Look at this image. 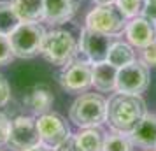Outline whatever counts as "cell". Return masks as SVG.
Masks as SVG:
<instances>
[{
  "label": "cell",
  "mask_w": 156,
  "mask_h": 151,
  "mask_svg": "<svg viewBox=\"0 0 156 151\" xmlns=\"http://www.w3.org/2000/svg\"><path fill=\"white\" fill-rule=\"evenodd\" d=\"M146 116V102L140 95L116 93L107 102L105 123L114 132L130 134Z\"/></svg>",
  "instance_id": "1"
},
{
  "label": "cell",
  "mask_w": 156,
  "mask_h": 151,
  "mask_svg": "<svg viewBox=\"0 0 156 151\" xmlns=\"http://www.w3.org/2000/svg\"><path fill=\"white\" fill-rule=\"evenodd\" d=\"M70 121L81 128H97L107 118V100L97 93H83L72 102Z\"/></svg>",
  "instance_id": "2"
},
{
  "label": "cell",
  "mask_w": 156,
  "mask_h": 151,
  "mask_svg": "<svg viewBox=\"0 0 156 151\" xmlns=\"http://www.w3.org/2000/svg\"><path fill=\"white\" fill-rule=\"evenodd\" d=\"M46 37V30L39 23L21 21L11 34V48L12 55L18 58H34L42 51V42Z\"/></svg>",
  "instance_id": "3"
},
{
  "label": "cell",
  "mask_w": 156,
  "mask_h": 151,
  "mask_svg": "<svg viewBox=\"0 0 156 151\" xmlns=\"http://www.w3.org/2000/svg\"><path fill=\"white\" fill-rule=\"evenodd\" d=\"M77 53V42L72 34L65 30H53L46 34L42 42V55L53 65H69Z\"/></svg>",
  "instance_id": "4"
},
{
  "label": "cell",
  "mask_w": 156,
  "mask_h": 151,
  "mask_svg": "<svg viewBox=\"0 0 156 151\" xmlns=\"http://www.w3.org/2000/svg\"><path fill=\"white\" fill-rule=\"evenodd\" d=\"M126 16L121 13L116 4H105L95 7L86 16V27L105 35H119L126 28Z\"/></svg>",
  "instance_id": "5"
},
{
  "label": "cell",
  "mask_w": 156,
  "mask_h": 151,
  "mask_svg": "<svg viewBox=\"0 0 156 151\" xmlns=\"http://www.w3.org/2000/svg\"><path fill=\"white\" fill-rule=\"evenodd\" d=\"M7 146L12 151H27L41 146V134L37 120L32 116H16L11 121Z\"/></svg>",
  "instance_id": "6"
},
{
  "label": "cell",
  "mask_w": 156,
  "mask_h": 151,
  "mask_svg": "<svg viewBox=\"0 0 156 151\" xmlns=\"http://www.w3.org/2000/svg\"><path fill=\"white\" fill-rule=\"evenodd\" d=\"M39 134H41V144L48 149L56 151L62 144L70 137V128L63 118L56 113H44L37 120Z\"/></svg>",
  "instance_id": "7"
},
{
  "label": "cell",
  "mask_w": 156,
  "mask_h": 151,
  "mask_svg": "<svg viewBox=\"0 0 156 151\" xmlns=\"http://www.w3.org/2000/svg\"><path fill=\"white\" fill-rule=\"evenodd\" d=\"M149 86V70L144 62H132L118 69V79H116V90L118 93L140 95Z\"/></svg>",
  "instance_id": "8"
},
{
  "label": "cell",
  "mask_w": 156,
  "mask_h": 151,
  "mask_svg": "<svg viewBox=\"0 0 156 151\" xmlns=\"http://www.w3.org/2000/svg\"><path fill=\"white\" fill-rule=\"evenodd\" d=\"M60 84L69 93H83L93 86V65L90 62H70L60 72Z\"/></svg>",
  "instance_id": "9"
},
{
  "label": "cell",
  "mask_w": 156,
  "mask_h": 151,
  "mask_svg": "<svg viewBox=\"0 0 156 151\" xmlns=\"http://www.w3.org/2000/svg\"><path fill=\"white\" fill-rule=\"evenodd\" d=\"M114 42V35H105L97 30H91L84 27L81 30V39H79V49L88 58L90 63H100L107 62L109 49Z\"/></svg>",
  "instance_id": "10"
},
{
  "label": "cell",
  "mask_w": 156,
  "mask_h": 151,
  "mask_svg": "<svg viewBox=\"0 0 156 151\" xmlns=\"http://www.w3.org/2000/svg\"><path fill=\"white\" fill-rule=\"evenodd\" d=\"M125 34H126L128 42L135 48H140V49H144L146 46L156 41V28L153 27V23H149L142 16L132 18L126 23Z\"/></svg>",
  "instance_id": "11"
},
{
  "label": "cell",
  "mask_w": 156,
  "mask_h": 151,
  "mask_svg": "<svg viewBox=\"0 0 156 151\" xmlns=\"http://www.w3.org/2000/svg\"><path fill=\"white\" fill-rule=\"evenodd\" d=\"M77 11V0H44V21L51 25L67 23Z\"/></svg>",
  "instance_id": "12"
},
{
  "label": "cell",
  "mask_w": 156,
  "mask_h": 151,
  "mask_svg": "<svg viewBox=\"0 0 156 151\" xmlns=\"http://www.w3.org/2000/svg\"><path fill=\"white\" fill-rule=\"evenodd\" d=\"M128 135L132 142L140 148H156V114L146 113V116Z\"/></svg>",
  "instance_id": "13"
},
{
  "label": "cell",
  "mask_w": 156,
  "mask_h": 151,
  "mask_svg": "<svg viewBox=\"0 0 156 151\" xmlns=\"http://www.w3.org/2000/svg\"><path fill=\"white\" fill-rule=\"evenodd\" d=\"M25 106L30 107L35 114H44V113H48L53 106V102H55V97L51 93V90L46 84H37L30 90L28 93L25 95Z\"/></svg>",
  "instance_id": "14"
},
{
  "label": "cell",
  "mask_w": 156,
  "mask_h": 151,
  "mask_svg": "<svg viewBox=\"0 0 156 151\" xmlns=\"http://www.w3.org/2000/svg\"><path fill=\"white\" fill-rule=\"evenodd\" d=\"M116 79H118V67L111 65L109 62L93 63V86L102 93L116 90Z\"/></svg>",
  "instance_id": "15"
},
{
  "label": "cell",
  "mask_w": 156,
  "mask_h": 151,
  "mask_svg": "<svg viewBox=\"0 0 156 151\" xmlns=\"http://www.w3.org/2000/svg\"><path fill=\"white\" fill-rule=\"evenodd\" d=\"M21 21L39 23L44 20V0H11Z\"/></svg>",
  "instance_id": "16"
},
{
  "label": "cell",
  "mask_w": 156,
  "mask_h": 151,
  "mask_svg": "<svg viewBox=\"0 0 156 151\" xmlns=\"http://www.w3.org/2000/svg\"><path fill=\"white\" fill-rule=\"evenodd\" d=\"M107 62L114 67H125V65L135 62V53L132 49V46L126 42H119V41H114L111 49H109V55H107Z\"/></svg>",
  "instance_id": "17"
},
{
  "label": "cell",
  "mask_w": 156,
  "mask_h": 151,
  "mask_svg": "<svg viewBox=\"0 0 156 151\" xmlns=\"http://www.w3.org/2000/svg\"><path fill=\"white\" fill-rule=\"evenodd\" d=\"M77 144L81 146L83 151H104V142H105V135L102 134V130L97 128H84L79 132L77 135Z\"/></svg>",
  "instance_id": "18"
},
{
  "label": "cell",
  "mask_w": 156,
  "mask_h": 151,
  "mask_svg": "<svg viewBox=\"0 0 156 151\" xmlns=\"http://www.w3.org/2000/svg\"><path fill=\"white\" fill-rule=\"evenodd\" d=\"M21 23L11 2H0V34L9 35Z\"/></svg>",
  "instance_id": "19"
},
{
  "label": "cell",
  "mask_w": 156,
  "mask_h": 151,
  "mask_svg": "<svg viewBox=\"0 0 156 151\" xmlns=\"http://www.w3.org/2000/svg\"><path fill=\"white\" fill-rule=\"evenodd\" d=\"M132 146H133V142L128 134L114 132V134L105 137L104 151H132Z\"/></svg>",
  "instance_id": "20"
},
{
  "label": "cell",
  "mask_w": 156,
  "mask_h": 151,
  "mask_svg": "<svg viewBox=\"0 0 156 151\" xmlns=\"http://www.w3.org/2000/svg\"><path fill=\"white\" fill-rule=\"evenodd\" d=\"M116 5L121 9V13L126 18L132 20V18H137L142 14L146 0H116Z\"/></svg>",
  "instance_id": "21"
},
{
  "label": "cell",
  "mask_w": 156,
  "mask_h": 151,
  "mask_svg": "<svg viewBox=\"0 0 156 151\" xmlns=\"http://www.w3.org/2000/svg\"><path fill=\"white\" fill-rule=\"evenodd\" d=\"M12 48H11V41L9 35L0 34V65H5L12 60Z\"/></svg>",
  "instance_id": "22"
},
{
  "label": "cell",
  "mask_w": 156,
  "mask_h": 151,
  "mask_svg": "<svg viewBox=\"0 0 156 151\" xmlns=\"http://www.w3.org/2000/svg\"><path fill=\"white\" fill-rule=\"evenodd\" d=\"M142 62L147 67H156V41L142 49Z\"/></svg>",
  "instance_id": "23"
},
{
  "label": "cell",
  "mask_w": 156,
  "mask_h": 151,
  "mask_svg": "<svg viewBox=\"0 0 156 151\" xmlns=\"http://www.w3.org/2000/svg\"><path fill=\"white\" fill-rule=\"evenodd\" d=\"M9 130H11V121L4 113H0V146L7 144Z\"/></svg>",
  "instance_id": "24"
},
{
  "label": "cell",
  "mask_w": 156,
  "mask_h": 151,
  "mask_svg": "<svg viewBox=\"0 0 156 151\" xmlns=\"http://www.w3.org/2000/svg\"><path fill=\"white\" fill-rule=\"evenodd\" d=\"M9 97H11V86H9L7 79L0 74V107L9 102Z\"/></svg>",
  "instance_id": "25"
},
{
  "label": "cell",
  "mask_w": 156,
  "mask_h": 151,
  "mask_svg": "<svg viewBox=\"0 0 156 151\" xmlns=\"http://www.w3.org/2000/svg\"><path fill=\"white\" fill-rule=\"evenodd\" d=\"M142 18H146L149 23L156 25V2H147L146 0V5H144V11H142Z\"/></svg>",
  "instance_id": "26"
},
{
  "label": "cell",
  "mask_w": 156,
  "mask_h": 151,
  "mask_svg": "<svg viewBox=\"0 0 156 151\" xmlns=\"http://www.w3.org/2000/svg\"><path fill=\"white\" fill-rule=\"evenodd\" d=\"M56 151H83V149H81V146L77 144L76 135H70L63 144H62V146H60V148H58Z\"/></svg>",
  "instance_id": "27"
},
{
  "label": "cell",
  "mask_w": 156,
  "mask_h": 151,
  "mask_svg": "<svg viewBox=\"0 0 156 151\" xmlns=\"http://www.w3.org/2000/svg\"><path fill=\"white\" fill-rule=\"evenodd\" d=\"M97 5H105V4H116V0H91Z\"/></svg>",
  "instance_id": "28"
},
{
  "label": "cell",
  "mask_w": 156,
  "mask_h": 151,
  "mask_svg": "<svg viewBox=\"0 0 156 151\" xmlns=\"http://www.w3.org/2000/svg\"><path fill=\"white\" fill-rule=\"evenodd\" d=\"M27 151H49V149H48L46 146H42V144H41V146H35V148H32V149H27Z\"/></svg>",
  "instance_id": "29"
},
{
  "label": "cell",
  "mask_w": 156,
  "mask_h": 151,
  "mask_svg": "<svg viewBox=\"0 0 156 151\" xmlns=\"http://www.w3.org/2000/svg\"><path fill=\"white\" fill-rule=\"evenodd\" d=\"M147 2H156V0H147Z\"/></svg>",
  "instance_id": "30"
}]
</instances>
